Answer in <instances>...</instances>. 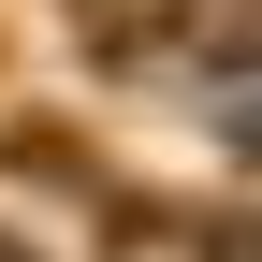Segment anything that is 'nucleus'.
<instances>
[{
    "mask_svg": "<svg viewBox=\"0 0 262 262\" xmlns=\"http://www.w3.org/2000/svg\"><path fill=\"white\" fill-rule=\"evenodd\" d=\"M0 175H15V189H102V160H88V131L73 117H0Z\"/></svg>",
    "mask_w": 262,
    "mask_h": 262,
    "instance_id": "nucleus-1",
    "label": "nucleus"
},
{
    "mask_svg": "<svg viewBox=\"0 0 262 262\" xmlns=\"http://www.w3.org/2000/svg\"><path fill=\"white\" fill-rule=\"evenodd\" d=\"M0 262H44V248H29V233H15V219H0Z\"/></svg>",
    "mask_w": 262,
    "mask_h": 262,
    "instance_id": "nucleus-2",
    "label": "nucleus"
}]
</instances>
